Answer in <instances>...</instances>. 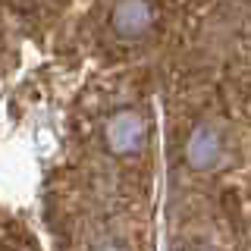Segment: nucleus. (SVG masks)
<instances>
[{
    "instance_id": "1",
    "label": "nucleus",
    "mask_w": 251,
    "mask_h": 251,
    "mask_svg": "<svg viewBox=\"0 0 251 251\" xmlns=\"http://www.w3.org/2000/svg\"><path fill=\"white\" fill-rule=\"evenodd\" d=\"M154 6L148 3V0H116L113 6V16H110V22H113V31L126 41H138V38H145L148 31L154 25Z\"/></svg>"
},
{
    "instance_id": "2",
    "label": "nucleus",
    "mask_w": 251,
    "mask_h": 251,
    "mask_svg": "<svg viewBox=\"0 0 251 251\" xmlns=\"http://www.w3.org/2000/svg\"><path fill=\"white\" fill-rule=\"evenodd\" d=\"M145 132L148 126L141 120L138 113H132V110H126V113H113L104 129V138H107V148L113 154H132L141 148V141H145Z\"/></svg>"
},
{
    "instance_id": "3",
    "label": "nucleus",
    "mask_w": 251,
    "mask_h": 251,
    "mask_svg": "<svg viewBox=\"0 0 251 251\" xmlns=\"http://www.w3.org/2000/svg\"><path fill=\"white\" fill-rule=\"evenodd\" d=\"M220 154H223V145H220V135L214 132V126H207V123L198 126L185 145V160L195 170H207L220 160Z\"/></svg>"
},
{
    "instance_id": "4",
    "label": "nucleus",
    "mask_w": 251,
    "mask_h": 251,
    "mask_svg": "<svg viewBox=\"0 0 251 251\" xmlns=\"http://www.w3.org/2000/svg\"><path fill=\"white\" fill-rule=\"evenodd\" d=\"M100 251H120V248H113V245H107V248H100Z\"/></svg>"
}]
</instances>
